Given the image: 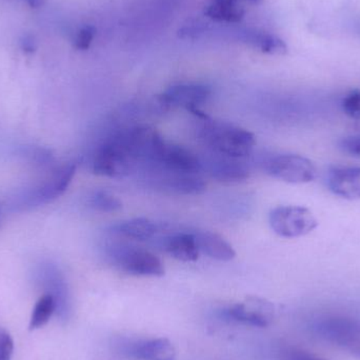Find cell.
I'll list each match as a JSON object with an SVG mask.
<instances>
[{"label": "cell", "mask_w": 360, "mask_h": 360, "mask_svg": "<svg viewBox=\"0 0 360 360\" xmlns=\"http://www.w3.org/2000/svg\"><path fill=\"white\" fill-rule=\"evenodd\" d=\"M200 121L199 136L203 143L217 155L243 159L248 157L256 145L253 133L221 121H216L198 109L192 112Z\"/></svg>", "instance_id": "1"}, {"label": "cell", "mask_w": 360, "mask_h": 360, "mask_svg": "<svg viewBox=\"0 0 360 360\" xmlns=\"http://www.w3.org/2000/svg\"><path fill=\"white\" fill-rule=\"evenodd\" d=\"M339 149L352 157L360 159V136H348L340 140Z\"/></svg>", "instance_id": "25"}, {"label": "cell", "mask_w": 360, "mask_h": 360, "mask_svg": "<svg viewBox=\"0 0 360 360\" xmlns=\"http://www.w3.org/2000/svg\"><path fill=\"white\" fill-rule=\"evenodd\" d=\"M26 156H29L30 159L33 160L37 165H51L54 161L53 155L49 150L40 149V148H29L26 150Z\"/></svg>", "instance_id": "26"}, {"label": "cell", "mask_w": 360, "mask_h": 360, "mask_svg": "<svg viewBox=\"0 0 360 360\" xmlns=\"http://www.w3.org/2000/svg\"><path fill=\"white\" fill-rule=\"evenodd\" d=\"M26 1H27L28 5H29V7L32 8V9H39V8L43 7L46 3V0H26Z\"/></svg>", "instance_id": "30"}, {"label": "cell", "mask_w": 360, "mask_h": 360, "mask_svg": "<svg viewBox=\"0 0 360 360\" xmlns=\"http://www.w3.org/2000/svg\"><path fill=\"white\" fill-rule=\"evenodd\" d=\"M330 191L348 200L360 199V168L335 167L328 174Z\"/></svg>", "instance_id": "11"}, {"label": "cell", "mask_w": 360, "mask_h": 360, "mask_svg": "<svg viewBox=\"0 0 360 360\" xmlns=\"http://www.w3.org/2000/svg\"><path fill=\"white\" fill-rule=\"evenodd\" d=\"M128 353L138 359L143 360L176 359L175 348L167 338L136 341L128 348Z\"/></svg>", "instance_id": "14"}, {"label": "cell", "mask_w": 360, "mask_h": 360, "mask_svg": "<svg viewBox=\"0 0 360 360\" xmlns=\"http://www.w3.org/2000/svg\"><path fill=\"white\" fill-rule=\"evenodd\" d=\"M115 233L121 237L136 241H147L154 237L157 228L155 223L147 218H133L118 223L115 228Z\"/></svg>", "instance_id": "18"}, {"label": "cell", "mask_w": 360, "mask_h": 360, "mask_svg": "<svg viewBox=\"0 0 360 360\" xmlns=\"http://www.w3.org/2000/svg\"><path fill=\"white\" fill-rule=\"evenodd\" d=\"M209 31H211L209 23H203L201 20H197V21H193V23H190L189 25H186L185 27L181 28L178 31V36L180 38L195 39V38L205 35Z\"/></svg>", "instance_id": "23"}, {"label": "cell", "mask_w": 360, "mask_h": 360, "mask_svg": "<svg viewBox=\"0 0 360 360\" xmlns=\"http://www.w3.org/2000/svg\"><path fill=\"white\" fill-rule=\"evenodd\" d=\"M89 205L96 211L103 212V213H113L123 208V203L120 201L119 198L103 190H98L91 194Z\"/></svg>", "instance_id": "21"}, {"label": "cell", "mask_w": 360, "mask_h": 360, "mask_svg": "<svg viewBox=\"0 0 360 360\" xmlns=\"http://www.w3.org/2000/svg\"><path fill=\"white\" fill-rule=\"evenodd\" d=\"M227 314L239 323L266 328L273 321L274 306L263 298L250 297L243 303L232 306Z\"/></svg>", "instance_id": "8"}, {"label": "cell", "mask_w": 360, "mask_h": 360, "mask_svg": "<svg viewBox=\"0 0 360 360\" xmlns=\"http://www.w3.org/2000/svg\"><path fill=\"white\" fill-rule=\"evenodd\" d=\"M109 257L114 266L131 275L149 277L165 275L163 261L151 251L141 248L114 246L110 248Z\"/></svg>", "instance_id": "3"}, {"label": "cell", "mask_w": 360, "mask_h": 360, "mask_svg": "<svg viewBox=\"0 0 360 360\" xmlns=\"http://www.w3.org/2000/svg\"><path fill=\"white\" fill-rule=\"evenodd\" d=\"M96 29L93 26H85L76 34L74 48L79 51H87L95 37Z\"/></svg>", "instance_id": "24"}, {"label": "cell", "mask_w": 360, "mask_h": 360, "mask_svg": "<svg viewBox=\"0 0 360 360\" xmlns=\"http://www.w3.org/2000/svg\"><path fill=\"white\" fill-rule=\"evenodd\" d=\"M165 250L171 257L183 263H193L199 257L200 251L194 234L178 233L170 236L165 241Z\"/></svg>", "instance_id": "16"}, {"label": "cell", "mask_w": 360, "mask_h": 360, "mask_svg": "<svg viewBox=\"0 0 360 360\" xmlns=\"http://www.w3.org/2000/svg\"><path fill=\"white\" fill-rule=\"evenodd\" d=\"M265 170L268 175L293 185L309 183L317 177V168L303 156L283 154L267 160Z\"/></svg>", "instance_id": "5"}, {"label": "cell", "mask_w": 360, "mask_h": 360, "mask_svg": "<svg viewBox=\"0 0 360 360\" xmlns=\"http://www.w3.org/2000/svg\"><path fill=\"white\" fill-rule=\"evenodd\" d=\"M243 1H248V3H252V5H259V3H263V0H243Z\"/></svg>", "instance_id": "31"}, {"label": "cell", "mask_w": 360, "mask_h": 360, "mask_svg": "<svg viewBox=\"0 0 360 360\" xmlns=\"http://www.w3.org/2000/svg\"><path fill=\"white\" fill-rule=\"evenodd\" d=\"M198 249L212 259L230 261L236 256L235 250L218 234L210 231H201L194 234Z\"/></svg>", "instance_id": "15"}, {"label": "cell", "mask_w": 360, "mask_h": 360, "mask_svg": "<svg viewBox=\"0 0 360 360\" xmlns=\"http://www.w3.org/2000/svg\"><path fill=\"white\" fill-rule=\"evenodd\" d=\"M332 330L338 343L360 356V327L352 323L341 321L336 323V327L334 326Z\"/></svg>", "instance_id": "19"}, {"label": "cell", "mask_w": 360, "mask_h": 360, "mask_svg": "<svg viewBox=\"0 0 360 360\" xmlns=\"http://www.w3.org/2000/svg\"><path fill=\"white\" fill-rule=\"evenodd\" d=\"M155 172V180L158 187L163 188L173 193L183 195L201 194L207 189V185L198 174L174 173L159 169H151Z\"/></svg>", "instance_id": "10"}, {"label": "cell", "mask_w": 360, "mask_h": 360, "mask_svg": "<svg viewBox=\"0 0 360 360\" xmlns=\"http://www.w3.org/2000/svg\"><path fill=\"white\" fill-rule=\"evenodd\" d=\"M269 223L274 233L280 237L297 238L308 235L317 228L315 216L307 208L299 206H280L269 214Z\"/></svg>", "instance_id": "4"}, {"label": "cell", "mask_w": 360, "mask_h": 360, "mask_svg": "<svg viewBox=\"0 0 360 360\" xmlns=\"http://www.w3.org/2000/svg\"><path fill=\"white\" fill-rule=\"evenodd\" d=\"M56 309L57 305H56L55 298L51 294L43 295L38 300L34 308L31 321H30V330L40 329L47 325Z\"/></svg>", "instance_id": "20"}, {"label": "cell", "mask_w": 360, "mask_h": 360, "mask_svg": "<svg viewBox=\"0 0 360 360\" xmlns=\"http://www.w3.org/2000/svg\"><path fill=\"white\" fill-rule=\"evenodd\" d=\"M211 93V88L203 83H178L158 96L156 110L163 113L174 108H183L192 113L207 103Z\"/></svg>", "instance_id": "6"}, {"label": "cell", "mask_w": 360, "mask_h": 360, "mask_svg": "<svg viewBox=\"0 0 360 360\" xmlns=\"http://www.w3.org/2000/svg\"><path fill=\"white\" fill-rule=\"evenodd\" d=\"M14 343L11 335L6 330L0 329V360H11Z\"/></svg>", "instance_id": "27"}, {"label": "cell", "mask_w": 360, "mask_h": 360, "mask_svg": "<svg viewBox=\"0 0 360 360\" xmlns=\"http://www.w3.org/2000/svg\"><path fill=\"white\" fill-rule=\"evenodd\" d=\"M75 172L76 166L74 163H68L58 169L45 185L33 190V192H30L26 196L23 207L34 208L46 205L63 195L71 183Z\"/></svg>", "instance_id": "7"}, {"label": "cell", "mask_w": 360, "mask_h": 360, "mask_svg": "<svg viewBox=\"0 0 360 360\" xmlns=\"http://www.w3.org/2000/svg\"><path fill=\"white\" fill-rule=\"evenodd\" d=\"M205 15L216 23L235 25L243 19L245 11L238 0H213L206 8Z\"/></svg>", "instance_id": "17"}, {"label": "cell", "mask_w": 360, "mask_h": 360, "mask_svg": "<svg viewBox=\"0 0 360 360\" xmlns=\"http://www.w3.org/2000/svg\"><path fill=\"white\" fill-rule=\"evenodd\" d=\"M208 163L209 174L214 179L223 183H237L247 179L250 171L241 159L217 155Z\"/></svg>", "instance_id": "12"}, {"label": "cell", "mask_w": 360, "mask_h": 360, "mask_svg": "<svg viewBox=\"0 0 360 360\" xmlns=\"http://www.w3.org/2000/svg\"><path fill=\"white\" fill-rule=\"evenodd\" d=\"M232 35L241 43H247L260 51L271 55H283L288 47L283 39L277 36L252 29H233Z\"/></svg>", "instance_id": "13"}, {"label": "cell", "mask_w": 360, "mask_h": 360, "mask_svg": "<svg viewBox=\"0 0 360 360\" xmlns=\"http://www.w3.org/2000/svg\"><path fill=\"white\" fill-rule=\"evenodd\" d=\"M289 360H323L321 358L315 357V356L310 355L303 352H293L290 355Z\"/></svg>", "instance_id": "29"}, {"label": "cell", "mask_w": 360, "mask_h": 360, "mask_svg": "<svg viewBox=\"0 0 360 360\" xmlns=\"http://www.w3.org/2000/svg\"><path fill=\"white\" fill-rule=\"evenodd\" d=\"M37 47V41L34 36L26 35L20 40V48L26 54L35 53Z\"/></svg>", "instance_id": "28"}, {"label": "cell", "mask_w": 360, "mask_h": 360, "mask_svg": "<svg viewBox=\"0 0 360 360\" xmlns=\"http://www.w3.org/2000/svg\"><path fill=\"white\" fill-rule=\"evenodd\" d=\"M150 168L174 172V173L198 174L199 175L203 166L201 160L190 150L186 149L181 146L167 143L159 161Z\"/></svg>", "instance_id": "9"}, {"label": "cell", "mask_w": 360, "mask_h": 360, "mask_svg": "<svg viewBox=\"0 0 360 360\" xmlns=\"http://www.w3.org/2000/svg\"><path fill=\"white\" fill-rule=\"evenodd\" d=\"M343 113L352 119L360 120V90H353L341 103Z\"/></svg>", "instance_id": "22"}, {"label": "cell", "mask_w": 360, "mask_h": 360, "mask_svg": "<svg viewBox=\"0 0 360 360\" xmlns=\"http://www.w3.org/2000/svg\"><path fill=\"white\" fill-rule=\"evenodd\" d=\"M137 165V160L121 132L98 148L94 155L92 170L97 175L121 178L129 175Z\"/></svg>", "instance_id": "2"}]
</instances>
